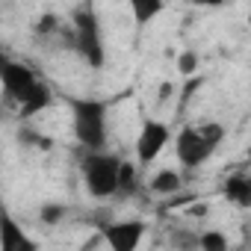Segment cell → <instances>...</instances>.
<instances>
[{"label":"cell","instance_id":"1","mask_svg":"<svg viewBox=\"0 0 251 251\" xmlns=\"http://www.w3.org/2000/svg\"><path fill=\"white\" fill-rule=\"evenodd\" d=\"M71 130L83 151H103L109 139V124H106V103L98 98H71Z\"/></svg>","mask_w":251,"mask_h":251},{"label":"cell","instance_id":"2","mask_svg":"<svg viewBox=\"0 0 251 251\" xmlns=\"http://www.w3.org/2000/svg\"><path fill=\"white\" fill-rule=\"evenodd\" d=\"M222 139H225V127L219 121L186 124V127H180V133L175 136V154H177L183 169L195 172L204 163H210V157L216 154Z\"/></svg>","mask_w":251,"mask_h":251},{"label":"cell","instance_id":"3","mask_svg":"<svg viewBox=\"0 0 251 251\" xmlns=\"http://www.w3.org/2000/svg\"><path fill=\"white\" fill-rule=\"evenodd\" d=\"M71 50L89 65V68H103L106 62V48H103V33H100V21H98V12L95 6L89 3H80L74 12H71Z\"/></svg>","mask_w":251,"mask_h":251},{"label":"cell","instance_id":"4","mask_svg":"<svg viewBox=\"0 0 251 251\" xmlns=\"http://www.w3.org/2000/svg\"><path fill=\"white\" fill-rule=\"evenodd\" d=\"M118 166L121 157L103 151H86V157L80 160V177L83 186L92 198L106 201V198H118Z\"/></svg>","mask_w":251,"mask_h":251},{"label":"cell","instance_id":"5","mask_svg":"<svg viewBox=\"0 0 251 251\" xmlns=\"http://www.w3.org/2000/svg\"><path fill=\"white\" fill-rule=\"evenodd\" d=\"M172 142V127L166 121L157 118H142V127L136 136V163L139 166H151Z\"/></svg>","mask_w":251,"mask_h":251},{"label":"cell","instance_id":"6","mask_svg":"<svg viewBox=\"0 0 251 251\" xmlns=\"http://www.w3.org/2000/svg\"><path fill=\"white\" fill-rule=\"evenodd\" d=\"M36 83H39L36 71L27 68L24 62L6 59L3 68H0V89H3V98H6L9 103H15V106L30 95V89H33Z\"/></svg>","mask_w":251,"mask_h":251},{"label":"cell","instance_id":"7","mask_svg":"<svg viewBox=\"0 0 251 251\" xmlns=\"http://www.w3.org/2000/svg\"><path fill=\"white\" fill-rule=\"evenodd\" d=\"M103 239L112 251H133L145 239V222H139V219L109 222V225H103Z\"/></svg>","mask_w":251,"mask_h":251},{"label":"cell","instance_id":"8","mask_svg":"<svg viewBox=\"0 0 251 251\" xmlns=\"http://www.w3.org/2000/svg\"><path fill=\"white\" fill-rule=\"evenodd\" d=\"M0 248L3 251H36V239L27 236V230L6 213H0Z\"/></svg>","mask_w":251,"mask_h":251},{"label":"cell","instance_id":"9","mask_svg":"<svg viewBox=\"0 0 251 251\" xmlns=\"http://www.w3.org/2000/svg\"><path fill=\"white\" fill-rule=\"evenodd\" d=\"M53 103V92H50V86L45 83V80H39L33 89H30V95L18 103V115L21 118H33V115H39L42 109H48Z\"/></svg>","mask_w":251,"mask_h":251},{"label":"cell","instance_id":"10","mask_svg":"<svg viewBox=\"0 0 251 251\" xmlns=\"http://www.w3.org/2000/svg\"><path fill=\"white\" fill-rule=\"evenodd\" d=\"M148 189H151L154 195L169 198V195H177V192L183 189V177H180V172H175V169H160V172L151 175Z\"/></svg>","mask_w":251,"mask_h":251},{"label":"cell","instance_id":"11","mask_svg":"<svg viewBox=\"0 0 251 251\" xmlns=\"http://www.w3.org/2000/svg\"><path fill=\"white\" fill-rule=\"evenodd\" d=\"M130 6V15H133V24L136 27H148L151 21H157L166 9V0H127Z\"/></svg>","mask_w":251,"mask_h":251},{"label":"cell","instance_id":"12","mask_svg":"<svg viewBox=\"0 0 251 251\" xmlns=\"http://www.w3.org/2000/svg\"><path fill=\"white\" fill-rule=\"evenodd\" d=\"M222 192H225V198H227L230 204H236V207H251V180H248L245 175H230V177L225 180Z\"/></svg>","mask_w":251,"mask_h":251},{"label":"cell","instance_id":"13","mask_svg":"<svg viewBox=\"0 0 251 251\" xmlns=\"http://www.w3.org/2000/svg\"><path fill=\"white\" fill-rule=\"evenodd\" d=\"M139 169H142L139 163L133 166L130 160H121V166H118V198H127L139 189Z\"/></svg>","mask_w":251,"mask_h":251},{"label":"cell","instance_id":"14","mask_svg":"<svg viewBox=\"0 0 251 251\" xmlns=\"http://www.w3.org/2000/svg\"><path fill=\"white\" fill-rule=\"evenodd\" d=\"M68 216V207L65 204H56V201H48V204H42L39 207V222H45V225H59L62 219Z\"/></svg>","mask_w":251,"mask_h":251},{"label":"cell","instance_id":"15","mask_svg":"<svg viewBox=\"0 0 251 251\" xmlns=\"http://www.w3.org/2000/svg\"><path fill=\"white\" fill-rule=\"evenodd\" d=\"M195 245L204 248V251H227V236L219 233V230H204V233L195 239Z\"/></svg>","mask_w":251,"mask_h":251},{"label":"cell","instance_id":"16","mask_svg":"<svg viewBox=\"0 0 251 251\" xmlns=\"http://www.w3.org/2000/svg\"><path fill=\"white\" fill-rule=\"evenodd\" d=\"M195 68H198V53L183 50V53L177 56V71H180V74H195Z\"/></svg>","mask_w":251,"mask_h":251},{"label":"cell","instance_id":"17","mask_svg":"<svg viewBox=\"0 0 251 251\" xmlns=\"http://www.w3.org/2000/svg\"><path fill=\"white\" fill-rule=\"evenodd\" d=\"M189 3H195V6H201V9H219V6L227 3V0H189Z\"/></svg>","mask_w":251,"mask_h":251},{"label":"cell","instance_id":"18","mask_svg":"<svg viewBox=\"0 0 251 251\" xmlns=\"http://www.w3.org/2000/svg\"><path fill=\"white\" fill-rule=\"evenodd\" d=\"M6 59H9V56H6L3 50H0V68H3V62H6Z\"/></svg>","mask_w":251,"mask_h":251}]
</instances>
